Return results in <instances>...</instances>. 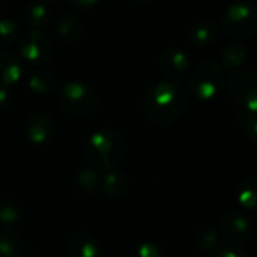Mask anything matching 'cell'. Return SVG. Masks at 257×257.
<instances>
[{
    "label": "cell",
    "mask_w": 257,
    "mask_h": 257,
    "mask_svg": "<svg viewBox=\"0 0 257 257\" xmlns=\"http://www.w3.org/2000/svg\"><path fill=\"white\" fill-rule=\"evenodd\" d=\"M67 254L68 257H100V245L91 234L79 231L68 237Z\"/></svg>",
    "instance_id": "cell-11"
},
{
    "label": "cell",
    "mask_w": 257,
    "mask_h": 257,
    "mask_svg": "<svg viewBox=\"0 0 257 257\" xmlns=\"http://www.w3.org/2000/svg\"><path fill=\"white\" fill-rule=\"evenodd\" d=\"M29 88L38 94V95H49L53 94L58 89V80L53 76V73L46 70H37L34 71L28 79Z\"/></svg>",
    "instance_id": "cell-15"
},
{
    "label": "cell",
    "mask_w": 257,
    "mask_h": 257,
    "mask_svg": "<svg viewBox=\"0 0 257 257\" xmlns=\"http://www.w3.org/2000/svg\"><path fill=\"white\" fill-rule=\"evenodd\" d=\"M100 192H103L106 197L113 200L124 198L128 192V180L122 173L116 171L115 168L104 171L101 173Z\"/></svg>",
    "instance_id": "cell-13"
},
{
    "label": "cell",
    "mask_w": 257,
    "mask_h": 257,
    "mask_svg": "<svg viewBox=\"0 0 257 257\" xmlns=\"http://www.w3.org/2000/svg\"><path fill=\"white\" fill-rule=\"evenodd\" d=\"M237 201L248 210H257V176L248 177L239 185Z\"/></svg>",
    "instance_id": "cell-18"
},
{
    "label": "cell",
    "mask_w": 257,
    "mask_h": 257,
    "mask_svg": "<svg viewBox=\"0 0 257 257\" xmlns=\"http://www.w3.org/2000/svg\"><path fill=\"white\" fill-rule=\"evenodd\" d=\"M218 231L210 225H201L195 233V243L201 251L212 252L215 248H218Z\"/></svg>",
    "instance_id": "cell-22"
},
{
    "label": "cell",
    "mask_w": 257,
    "mask_h": 257,
    "mask_svg": "<svg viewBox=\"0 0 257 257\" xmlns=\"http://www.w3.org/2000/svg\"><path fill=\"white\" fill-rule=\"evenodd\" d=\"M25 134H26V138L35 146H43L49 143L53 137L52 118L43 113L31 115L26 121Z\"/></svg>",
    "instance_id": "cell-10"
},
{
    "label": "cell",
    "mask_w": 257,
    "mask_h": 257,
    "mask_svg": "<svg viewBox=\"0 0 257 257\" xmlns=\"http://www.w3.org/2000/svg\"><path fill=\"white\" fill-rule=\"evenodd\" d=\"M246 59V49L240 43H231L221 53V64L225 70L239 68Z\"/></svg>",
    "instance_id": "cell-17"
},
{
    "label": "cell",
    "mask_w": 257,
    "mask_h": 257,
    "mask_svg": "<svg viewBox=\"0 0 257 257\" xmlns=\"http://www.w3.org/2000/svg\"><path fill=\"white\" fill-rule=\"evenodd\" d=\"M19 50L25 61L35 65H44L52 59L53 49L49 37L40 29H28L19 40Z\"/></svg>",
    "instance_id": "cell-7"
},
{
    "label": "cell",
    "mask_w": 257,
    "mask_h": 257,
    "mask_svg": "<svg viewBox=\"0 0 257 257\" xmlns=\"http://www.w3.org/2000/svg\"><path fill=\"white\" fill-rule=\"evenodd\" d=\"M161 70L171 80H182L189 73V58L179 49H168L161 55Z\"/></svg>",
    "instance_id": "cell-9"
},
{
    "label": "cell",
    "mask_w": 257,
    "mask_h": 257,
    "mask_svg": "<svg viewBox=\"0 0 257 257\" xmlns=\"http://www.w3.org/2000/svg\"><path fill=\"white\" fill-rule=\"evenodd\" d=\"M22 219L20 209L14 203L0 201V222L4 225H16Z\"/></svg>",
    "instance_id": "cell-23"
},
{
    "label": "cell",
    "mask_w": 257,
    "mask_h": 257,
    "mask_svg": "<svg viewBox=\"0 0 257 257\" xmlns=\"http://www.w3.org/2000/svg\"><path fill=\"white\" fill-rule=\"evenodd\" d=\"M227 91L243 110L257 112V73L237 70L227 79Z\"/></svg>",
    "instance_id": "cell-6"
},
{
    "label": "cell",
    "mask_w": 257,
    "mask_h": 257,
    "mask_svg": "<svg viewBox=\"0 0 257 257\" xmlns=\"http://www.w3.org/2000/svg\"><path fill=\"white\" fill-rule=\"evenodd\" d=\"M62 109L73 116H86L97 106L95 91L83 82H68L59 92Z\"/></svg>",
    "instance_id": "cell-5"
},
{
    "label": "cell",
    "mask_w": 257,
    "mask_h": 257,
    "mask_svg": "<svg viewBox=\"0 0 257 257\" xmlns=\"http://www.w3.org/2000/svg\"><path fill=\"white\" fill-rule=\"evenodd\" d=\"M58 35L67 43H74L82 35V23L74 14H64L58 22Z\"/></svg>",
    "instance_id": "cell-16"
},
{
    "label": "cell",
    "mask_w": 257,
    "mask_h": 257,
    "mask_svg": "<svg viewBox=\"0 0 257 257\" xmlns=\"http://www.w3.org/2000/svg\"><path fill=\"white\" fill-rule=\"evenodd\" d=\"M188 107V91L174 82H159L144 94L143 109L155 125L167 127L177 122Z\"/></svg>",
    "instance_id": "cell-1"
},
{
    "label": "cell",
    "mask_w": 257,
    "mask_h": 257,
    "mask_svg": "<svg viewBox=\"0 0 257 257\" xmlns=\"http://www.w3.org/2000/svg\"><path fill=\"white\" fill-rule=\"evenodd\" d=\"M31 257H34V255H31Z\"/></svg>",
    "instance_id": "cell-32"
},
{
    "label": "cell",
    "mask_w": 257,
    "mask_h": 257,
    "mask_svg": "<svg viewBox=\"0 0 257 257\" xmlns=\"http://www.w3.org/2000/svg\"><path fill=\"white\" fill-rule=\"evenodd\" d=\"M23 76L22 61L11 52H0V86L11 88Z\"/></svg>",
    "instance_id": "cell-12"
},
{
    "label": "cell",
    "mask_w": 257,
    "mask_h": 257,
    "mask_svg": "<svg viewBox=\"0 0 257 257\" xmlns=\"http://www.w3.org/2000/svg\"><path fill=\"white\" fill-rule=\"evenodd\" d=\"M135 257H167V254L158 243L144 242L138 246Z\"/></svg>",
    "instance_id": "cell-26"
},
{
    "label": "cell",
    "mask_w": 257,
    "mask_h": 257,
    "mask_svg": "<svg viewBox=\"0 0 257 257\" xmlns=\"http://www.w3.org/2000/svg\"><path fill=\"white\" fill-rule=\"evenodd\" d=\"M17 40V23L4 19L0 20V47H8Z\"/></svg>",
    "instance_id": "cell-25"
},
{
    "label": "cell",
    "mask_w": 257,
    "mask_h": 257,
    "mask_svg": "<svg viewBox=\"0 0 257 257\" xmlns=\"http://www.w3.org/2000/svg\"><path fill=\"white\" fill-rule=\"evenodd\" d=\"M216 35H218L216 25H213L210 22H201L197 26H194V29L191 32V40L197 46H206V44L212 43L216 38Z\"/></svg>",
    "instance_id": "cell-21"
},
{
    "label": "cell",
    "mask_w": 257,
    "mask_h": 257,
    "mask_svg": "<svg viewBox=\"0 0 257 257\" xmlns=\"http://www.w3.org/2000/svg\"><path fill=\"white\" fill-rule=\"evenodd\" d=\"M101 0H68V4L77 10H88L95 5H98Z\"/></svg>",
    "instance_id": "cell-29"
},
{
    "label": "cell",
    "mask_w": 257,
    "mask_h": 257,
    "mask_svg": "<svg viewBox=\"0 0 257 257\" xmlns=\"http://www.w3.org/2000/svg\"><path fill=\"white\" fill-rule=\"evenodd\" d=\"M76 182L77 185L89 194L100 192V182H101V173L92 167L89 168H80L76 173Z\"/></svg>",
    "instance_id": "cell-20"
},
{
    "label": "cell",
    "mask_w": 257,
    "mask_h": 257,
    "mask_svg": "<svg viewBox=\"0 0 257 257\" xmlns=\"http://www.w3.org/2000/svg\"><path fill=\"white\" fill-rule=\"evenodd\" d=\"M237 119L242 128L246 132V135L249 137V140L257 144V112H240L237 115Z\"/></svg>",
    "instance_id": "cell-24"
},
{
    "label": "cell",
    "mask_w": 257,
    "mask_h": 257,
    "mask_svg": "<svg viewBox=\"0 0 257 257\" xmlns=\"http://www.w3.org/2000/svg\"><path fill=\"white\" fill-rule=\"evenodd\" d=\"M222 29L234 40H248L257 32V5L251 0H234L222 16Z\"/></svg>",
    "instance_id": "cell-3"
},
{
    "label": "cell",
    "mask_w": 257,
    "mask_h": 257,
    "mask_svg": "<svg viewBox=\"0 0 257 257\" xmlns=\"http://www.w3.org/2000/svg\"><path fill=\"white\" fill-rule=\"evenodd\" d=\"M210 257H248V255L234 245H225L221 248H215Z\"/></svg>",
    "instance_id": "cell-27"
},
{
    "label": "cell",
    "mask_w": 257,
    "mask_h": 257,
    "mask_svg": "<svg viewBox=\"0 0 257 257\" xmlns=\"http://www.w3.org/2000/svg\"><path fill=\"white\" fill-rule=\"evenodd\" d=\"M221 234L230 245L243 243L251 234V219L239 212H228L221 219Z\"/></svg>",
    "instance_id": "cell-8"
},
{
    "label": "cell",
    "mask_w": 257,
    "mask_h": 257,
    "mask_svg": "<svg viewBox=\"0 0 257 257\" xmlns=\"http://www.w3.org/2000/svg\"><path fill=\"white\" fill-rule=\"evenodd\" d=\"M25 249L26 242L16 230L0 231V257H22Z\"/></svg>",
    "instance_id": "cell-14"
},
{
    "label": "cell",
    "mask_w": 257,
    "mask_h": 257,
    "mask_svg": "<svg viewBox=\"0 0 257 257\" xmlns=\"http://www.w3.org/2000/svg\"><path fill=\"white\" fill-rule=\"evenodd\" d=\"M25 22L34 28V29H41L50 22V10L46 4L37 2L32 4L26 8L25 11Z\"/></svg>",
    "instance_id": "cell-19"
},
{
    "label": "cell",
    "mask_w": 257,
    "mask_h": 257,
    "mask_svg": "<svg viewBox=\"0 0 257 257\" xmlns=\"http://www.w3.org/2000/svg\"><path fill=\"white\" fill-rule=\"evenodd\" d=\"M127 155V141L115 128L94 132L86 143V159L100 173L116 168Z\"/></svg>",
    "instance_id": "cell-2"
},
{
    "label": "cell",
    "mask_w": 257,
    "mask_h": 257,
    "mask_svg": "<svg viewBox=\"0 0 257 257\" xmlns=\"http://www.w3.org/2000/svg\"><path fill=\"white\" fill-rule=\"evenodd\" d=\"M131 2L137 4V5H144V4H149L150 0H131Z\"/></svg>",
    "instance_id": "cell-30"
},
{
    "label": "cell",
    "mask_w": 257,
    "mask_h": 257,
    "mask_svg": "<svg viewBox=\"0 0 257 257\" xmlns=\"http://www.w3.org/2000/svg\"><path fill=\"white\" fill-rule=\"evenodd\" d=\"M188 85L191 92L197 98L204 101L212 100L219 94V91L225 85L224 68L216 62H201L189 74Z\"/></svg>",
    "instance_id": "cell-4"
},
{
    "label": "cell",
    "mask_w": 257,
    "mask_h": 257,
    "mask_svg": "<svg viewBox=\"0 0 257 257\" xmlns=\"http://www.w3.org/2000/svg\"><path fill=\"white\" fill-rule=\"evenodd\" d=\"M41 4H46V5H49V4H56L58 0H40Z\"/></svg>",
    "instance_id": "cell-31"
},
{
    "label": "cell",
    "mask_w": 257,
    "mask_h": 257,
    "mask_svg": "<svg viewBox=\"0 0 257 257\" xmlns=\"http://www.w3.org/2000/svg\"><path fill=\"white\" fill-rule=\"evenodd\" d=\"M11 103H13V94L10 88L0 86V110H5L7 107H10Z\"/></svg>",
    "instance_id": "cell-28"
}]
</instances>
